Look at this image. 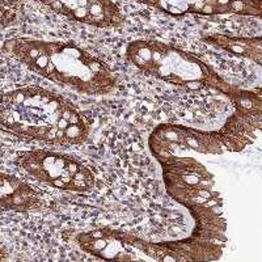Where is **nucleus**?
Listing matches in <instances>:
<instances>
[{"instance_id":"nucleus-4","label":"nucleus","mask_w":262,"mask_h":262,"mask_svg":"<svg viewBox=\"0 0 262 262\" xmlns=\"http://www.w3.org/2000/svg\"><path fill=\"white\" fill-rule=\"evenodd\" d=\"M21 167L38 181L71 191L92 189V172L80 161L55 152H28L20 160Z\"/></svg>"},{"instance_id":"nucleus-7","label":"nucleus","mask_w":262,"mask_h":262,"mask_svg":"<svg viewBox=\"0 0 262 262\" xmlns=\"http://www.w3.org/2000/svg\"><path fill=\"white\" fill-rule=\"evenodd\" d=\"M2 207L6 210L27 211L36 209L38 198L29 185L11 174H2Z\"/></svg>"},{"instance_id":"nucleus-6","label":"nucleus","mask_w":262,"mask_h":262,"mask_svg":"<svg viewBox=\"0 0 262 262\" xmlns=\"http://www.w3.org/2000/svg\"><path fill=\"white\" fill-rule=\"evenodd\" d=\"M79 242L81 248L88 250L91 254L109 261L133 259L134 257V253L131 252V249H128L122 238L107 229H100V231L80 235Z\"/></svg>"},{"instance_id":"nucleus-5","label":"nucleus","mask_w":262,"mask_h":262,"mask_svg":"<svg viewBox=\"0 0 262 262\" xmlns=\"http://www.w3.org/2000/svg\"><path fill=\"white\" fill-rule=\"evenodd\" d=\"M58 13L95 27H111L121 20V11L111 2H46Z\"/></svg>"},{"instance_id":"nucleus-3","label":"nucleus","mask_w":262,"mask_h":262,"mask_svg":"<svg viewBox=\"0 0 262 262\" xmlns=\"http://www.w3.org/2000/svg\"><path fill=\"white\" fill-rule=\"evenodd\" d=\"M128 57L138 69L177 85L200 88L214 74L191 54L156 41H137L128 46Z\"/></svg>"},{"instance_id":"nucleus-1","label":"nucleus","mask_w":262,"mask_h":262,"mask_svg":"<svg viewBox=\"0 0 262 262\" xmlns=\"http://www.w3.org/2000/svg\"><path fill=\"white\" fill-rule=\"evenodd\" d=\"M2 125L17 135L46 143H83L88 123L62 96L42 88H23L3 96Z\"/></svg>"},{"instance_id":"nucleus-2","label":"nucleus","mask_w":262,"mask_h":262,"mask_svg":"<svg viewBox=\"0 0 262 262\" xmlns=\"http://www.w3.org/2000/svg\"><path fill=\"white\" fill-rule=\"evenodd\" d=\"M18 59L37 74L83 93H106L114 78L107 66L80 48L57 42L18 39L11 42Z\"/></svg>"},{"instance_id":"nucleus-8","label":"nucleus","mask_w":262,"mask_h":262,"mask_svg":"<svg viewBox=\"0 0 262 262\" xmlns=\"http://www.w3.org/2000/svg\"><path fill=\"white\" fill-rule=\"evenodd\" d=\"M201 6L196 4V2H184L182 9L179 13H201V15H219L224 12H237L244 7V3H236V2H198Z\"/></svg>"}]
</instances>
